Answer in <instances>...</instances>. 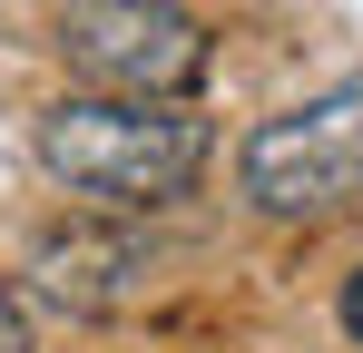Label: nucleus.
<instances>
[{"label":"nucleus","mask_w":363,"mask_h":353,"mask_svg":"<svg viewBox=\"0 0 363 353\" xmlns=\"http://www.w3.org/2000/svg\"><path fill=\"white\" fill-rule=\"evenodd\" d=\"M206 118H186L177 99H118V89H99V99H60V108L40 118V167L60 176L69 196H89V206H108V216H147V206H167L196 186L206 167Z\"/></svg>","instance_id":"f257e3e1"},{"label":"nucleus","mask_w":363,"mask_h":353,"mask_svg":"<svg viewBox=\"0 0 363 353\" xmlns=\"http://www.w3.org/2000/svg\"><path fill=\"white\" fill-rule=\"evenodd\" d=\"M236 176L255 196V216H285V226L344 216L363 196V79H334L324 99L265 118L236 147Z\"/></svg>","instance_id":"f03ea898"},{"label":"nucleus","mask_w":363,"mask_h":353,"mask_svg":"<svg viewBox=\"0 0 363 353\" xmlns=\"http://www.w3.org/2000/svg\"><path fill=\"white\" fill-rule=\"evenodd\" d=\"M60 59L89 89H118V99H186L206 79V30L177 0H69Z\"/></svg>","instance_id":"7ed1b4c3"},{"label":"nucleus","mask_w":363,"mask_h":353,"mask_svg":"<svg viewBox=\"0 0 363 353\" xmlns=\"http://www.w3.org/2000/svg\"><path fill=\"white\" fill-rule=\"evenodd\" d=\"M138 275H147V255H138L128 235H50V245H40V285L60 294L69 314H108V304H128Z\"/></svg>","instance_id":"20e7f679"},{"label":"nucleus","mask_w":363,"mask_h":353,"mask_svg":"<svg viewBox=\"0 0 363 353\" xmlns=\"http://www.w3.org/2000/svg\"><path fill=\"white\" fill-rule=\"evenodd\" d=\"M0 353H30V314H20V294H0Z\"/></svg>","instance_id":"39448f33"},{"label":"nucleus","mask_w":363,"mask_h":353,"mask_svg":"<svg viewBox=\"0 0 363 353\" xmlns=\"http://www.w3.org/2000/svg\"><path fill=\"white\" fill-rule=\"evenodd\" d=\"M334 314H344V334L363 344V275H344V304H334Z\"/></svg>","instance_id":"423d86ee"}]
</instances>
